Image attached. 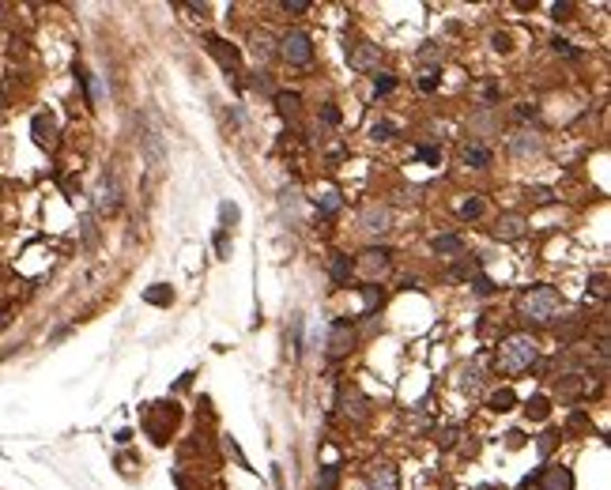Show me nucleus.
I'll return each mask as SVG.
<instances>
[{"mask_svg": "<svg viewBox=\"0 0 611 490\" xmlns=\"http://www.w3.org/2000/svg\"><path fill=\"white\" fill-rule=\"evenodd\" d=\"M540 490H574V472L570 467H548L540 475Z\"/></svg>", "mask_w": 611, "mask_h": 490, "instance_id": "10", "label": "nucleus"}, {"mask_svg": "<svg viewBox=\"0 0 611 490\" xmlns=\"http://www.w3.org/2000/svg\"><path fill=\"white\" fill-rule=\"evenodd\" d=\"M325 121H329V125H340V110H336V106H325Z\"/></svg>", "mask_w": 611, "mask_h": 490, "instance_id": "41", "label": "nucleus"}, {"mask_svg": "<svg viewBox=\"0 0 611 490\" xmlns=\"http://www.w3.org/2000/svg\"><path fill=\"white\" fill-rule=\"evenodd\" d=\"M536 147H540V140H517V144H514L517 155H525V151H536Z\"/></svg>", "mask_w": 611, "mask_h": 490, "instance_id": "36", "label": "nucleus"}, {"mask_svg": "<svg viewBox=\"0 0 611 490\" xmlns=\"http://www.w3.org/2000/svg\"><path fill=\"white\" fill-rule=\"evenodd\" d=\"M208 53H212V57H219L226 68H234V64L242 61V53H238L231 42H223V38H215V35H208Z\"/></svg>", "mask_w": 611, "mask_h": 490, "instance_id": "11", "label": "nucleus"}, {"mask_svg": "<svg viewBox=\"0 0 611 490\" xmlns=\"http://www.w3.org/2000/svg\"><path fill=\"white\" fill-rule=\"evenodd\" d=\"M585 422H588V419H585V411H574V419H570V427H585Z\"/></svg>", "mask_w": 611, "mask_h": 490, "instance_id": "44", "label": "nucleus"}, {"mask_svg": "<svg viewBox=\"0 0 611 490\" xmlns=\"http://www.w3.org/2000/svg\"><path fill=\"white\" fill-rule=\"evenodd\" d=\"M279 57L294 64V68H306V64L313 61V42L306 30H287V35L279 38Z\"/></svg>", "mask_w": 611, "mask_h": 490, "instance_id": "3", "label": "nucleus"}, {"mask_svg": "<svg viewBox=\"0 0 611 490\" xmlns=\"http://www.w3.org/2000/svg\"><path fill=\"white\" fill-rule=\"evenodd\" d=\"M351 271H355V260H351V253H332V264H329V276H332V283H347V279H351Z\"/></svg>", "mask_w": 611, "mask_h": 490, "instance_id": "12", "label": "nucleus"}, {"mask_svg": "<svg viewBox=\"0 0 611 490\" xmlns=\"http://www.w3.org/2000/svg\"><path fill=\"white\" fill-rule=\"evenodd\" d=\"M490 290H495V283L487 276H476V294H490Z\"/></svg>", "mask_w": 611, "mask_h": 490, "instance_id": "38", "label": "nucleus"}, {"mask_svg": "<svg viewBox=\"0 0 611 490\" xmlns=\"http://www.w3.org/2000/svg\"><path fill=\"white\" fill-rule=\"evenodd\" d=\"M363 257H366V260H363V271H366V276H377V271L389 264V249H366Z\"/></svg>", "mask_w": 611, "mask_h": 490, "instance_id": "13", "label": "nucleus"}, {"mask_svg": "<svg viewBox=\"0 0 611 490\" xmlns=\"http://www.w3.org/2000/svg\"><path fill=\"white\" fill-rule=\"evenodd\" d=\"M30 133H35V144L38 147H53V144H57V121H53L49 114H35Z\"/></svg>", "mask_w": 611, "mask_h": 490, "instance_id": "8", "label": "nucleus"}, {"mask_svg": "<svg viewBox=\"0 0 611 490\" xmlns=\"http://www.w3.org/2000/svg\"><path fill=\"white\" fill-rule=\"evenodd\" d=\"M419 87H423V91H434V87H438V72H427L419 80Z\"/></svg>", "mask_w": 611, "mask_h": 490, "instance_id": "39", "label": "nucleus"}, {"mask_svg": "<svg viewBox=\"0 0 611 490\" xmlns=\"http://www.w3.org/2000/svg\"><path fill=\"white\" fill-rule=\"evenodd\" d=\"M540 358V343L532 340L528 332H514L498 343V369L502 374H525V369L536 366Z\"/></svg>", "mask_w": 611, "mask_h": 490, "instance_id": "1", "label": "nucleus"}, {"mask_svg": "<svg viewBox=\"0 0 611 490\" xmlns=\"http://www.w3.org/2000/svg\"><path fill=\"white\" fill-rule=\"evenodd\" d=\"M514 404H517L514 388H498L495 396H490V411H514Z\"/></svg>", "mask_w": 611, "mask_h": 490, "instance_id": "16", "label": "nucleus"}, {"mask_svg": "<svg viewBox=\"0 0 611 490\" xmlns=\"http://www.w3.org/2000/svg\"><path fill=\"white\" fill-rule=\"evenodd\" d=\"M555 445H559V434H555V430H548V434H543V438H540V453L548 456V453L555 449Z\"/></svg>", "mask_w": 611, "mask_h": 490, "instance_id": "34", "label": "nucleus"}, {"mask_svg": "<svg viewBox=\"0 0 611 490\" xmlns=\"http://www.w3.org/2000/svg\"><path fill=\"white\" fill-rule=\"evenodd\" d=\"M276 110L283 117H294V114H298V94H294V91H279L276 94Z\"/></svg>", "mask_w": 611, "mask_h": 490, "instance_id": "19", "label": "nucleus"}, {"mask_svg": "<svg viewBox=\"0 0 611 490\" xmlns=\"http://www.w3.org/2000/svg\"><path fill=\"white\" fill-rule=\"evenodd\" d=\"M461 388L464 392H476L479 388V366H464L461 369Z\"/></svg>", "mask_w": 611, "mask_h": 490, "instance_id": "22", "label": "nucleus"}, {"mask_svg": "<svg viewBox=\"0 0 611 490\" xmlns=\"http://www.w3.org/2000/svg\"><path fill=\"white\" fill-rule=\"evenodd\" d=\"M336 483H340V467H336V464L321 467V475H317V486H321V490H336Z\"/></svg>", "mask_w": 611, "mask_h": 490, "instance_id": "21", "label": "nucleus"}, {"mask_svg": "<svg viewBox=\"0 0 611 490\" xmlns=\"http://www.w3.org/2000/svg\"><path fill=\"white\" fill-rule=\"evenodd\" d=\"M490 234H495L498 242H517V238H525V219H521V215H498Z\"/></svg>", "mask_w": 611, "mask_h": 490, "instance_id": "5", "label": "nucleus"}, {"mask_svg": "<svg viewBox=\"0 0 611 490\" xmlns=\"http://www.w3.org/2000/svg\"><path fill=\"white\" fill-rule=\"evenodd\" d=\"M363 223H366V231H385V223H389V212H370Z\"/></svg>", "mask_w": 611, "mask_h": 490, "instance_id": "26", "label": "nucleus"}, {"mask_svg": "<svg viewBox=\"0 0 611 490\" xmlns=\"http://www.w3.org/2000/svg\"><path fill=\"white\" fill-rule=\"evenodd\" d=\"M219 219L231 226V223H238V204H231V200H223L219 204Z\"/></svg>", "mask_w": 611, "mask_h": 490, "instance_id": "30", "label": "nucleus"}, {"mask_svg": "<svg viewBox=\"0 0 611 490\" xmlns=\"http://www.w3.org/2000/svg\"><path fill=\"white\" fill-rule=\"evenodd\" d=\"M570 12H574V4H551V16L555 19H570Z\"/></svg>", "mask_w": 611, "mask_h": 490, "instance_id": "37", "label": "nucleus"}, {"mask_svg": "<svg viewBox=\"0 0 611 490\" xmlns=\"http://www.w3.org/2000/svg\"><path fill=\"white\" fill-rule=\"evenodd\" d=\"M430 249H434V253H464V242L456 234H438L430 242Z\"/></svg>", "mask_w": 611, "mask_h": 490, "instance_id": "14", "label": "nucleus"}, {"mask_svg": "<svg viewBox=\"0 0 611 490\" xmlns=\"http://www.w3.org/2000/svg\"><path fill=\"white\" fill-rule=\"evenodd\" d=\"M456 434H461V430H456V427H442V430H438V438H434V441H438L442 449H449V445L456 441Z\"/></svg>", "mask_w": 611, "mask_h": 490, "instance_id": "31", "label": "nucleus"}, {"mask_svg": "<svg viewBox=\"0 0 611 490\" xmlns=\"http://www.w3.org/2000/svg\"><path fill=\"white\" fill-rule=\"evenodd\" d=\"M377 310V287H366V313Z\"/></svg>", "mask_w": 611, "mask_h": 490, "instance_id": "40", "label": "nucleus"}, {"mask_svg": "<svg viewBox=\"0 0 611 490\" xmlns=\"http://www.w3.org/2000/svg\"><path fill=\"white\" fill-rule=\"evenodd\" d=\"M144 302H151V306H170V302H174V290L167 287V283H155V287L144 290Z\"/></svg>", "mask_w": 611, "mask_h": 490, "instance_id": "15", "label": "nucleus"}, {"mask_svg": "<svg viewBox=\"0 0 611 490\" xmlns=\"http://www.w3.org/2000/svg\"><path fill=\"white\" fill-rule=\"evenodd\" d=\"M525 415L528 419H536V422H543L551 415V408H548V396H528V404H525Z\"/></svg>", "mask_w": 611, "mask_h": 490, "instance_id": "18", "label": "nucleus"}, {"mask_svg": "<svg viewBox=\"0 0 611 490\" xmlns=\"http://www.w3.org/2000/svg\"><path fill=\"white\" fill-rule=\"evenodd\" d=\"M392 87H397V80H392L389 72H374V91H377V94H389Z\"/></svg>", "mask_w": 611, "mask_h": 490, "instance_id": "25", "label": "nucleus"}, {"mask_svg": "<svg viewBox=\"0 0 611 490\" xmlns=\"http://www.w3.org/2000/svg\"><path fill=\"white\" fill-rule=\"evenodd\" d=\"M416 155H419L423 162H430V166H438V162H442V151H438V147H430V144H423V147L416 151Z\"/></svg>", "mask_w": 611, "mask_h": 490, "instance_id": "29", "label": "nucleus"}, {"mask_svg": "<svg viewBox=\"0 0 611 490\" xmlns=\"http://www.w3.org/2000/svg\"><path fill=\"white\" fill-rule=\"evenodd\" d=\"M95 208H98V215H114L117 208H121V185H117V178H110V173L102 178V185H98Z\"/></svg>", "mask_w": 611, "mask_h": 490, "instance_id": "4", "label": "nucleus"}, {"mask_svg": "<svg viewBox=\"0 0 611 490\" xmlns=\"http://www.w3.org/2000/svg\"><path fill=\"white\" fill-rule=\"evenodd\" d=\"M340 192H336V189H325L321 196H317V208L325 212V215H336V212H340Z\"/></svg>", "mask_w": 611, "mask_h": 490, "instance_id": "20", "label": "nucleus"}, {"mask_svg": "<svg viewBox=\"0 0 611 490\" xmlns=\"http://www.w3.org/2000/svg\"><path fill=\"white\" fill-rule=\"evenodd\" d=\"M355 343V332H351V321H336L332 324V340H329V355L332 358H344Z\"/></svg>", "mask_w": 611, "mask_h": 490, "instance_id": "6", "label": "nucleus"}, {"mask_svg": "<svg viewBox=\"0 0 611 490\" xmlns=\"http://www.w3.org/2000/svg\"><path fill=\"white\" fill-rule=\"evenodd\" d=\"M8 324H12V306H8L4 298H0V332H4Z\"/></svg>", "mask_w": 611, "mask_h": 490, "instance_id": "35", "label": "nucleus"}, {"mask_svg": "<svg viewBox=\"0 0 611 490\" xmlns=\"http://www.w3.org/2000/svg\"><path fill=\"white\" fill-rule=\"evenodd\" d=\"M464 162H468V166H487V162H490V151L483 147V144H468L464 147Z\"/></svg>", "mask_w": 611, "mask_h": 490, "instance_id": "17", "label": "nucleus"}, {"mask_svg": "<svg viewBox=\"0 0 611 490\" xmlns=\"http://www.w3.org/2000/svg\"><path fill=\"white\" fill-rule=\"evenodd\" d=\"M588 294H596V298H607V276L600 271L596 279H588Z\"/></svg>", "mask_w": 611, "mask_h": 490, "instance_id": "28", "label": "nucleus"}, {"mask_svg": "<svg viewBox=\"0 0 611 490\" xmlns=\"http://www.w3.org/2000/svg\"><path fill=\"white\" fill-rule=\"evenodd\" d=\"M215 249H219V257H231V245H226V234L215 238Z\"/></svg>", "mask_w": 611, "mask_h": 490, "instance_id": "43", "label": "nucleus"}, {"mask_svg": "<svg viewBox=\"0 0 611 490\" xmlns=\"http://www.w3.org/2000/svg\"><path fill=\"white\" fill-rule=\"evenodd\" d=\"M253 53H257V61H268V57H272V38L265 35V30H260V35L253 38Z\"/></svg>", "mask_w": 611, "mask_h": 490, "instance_id": "23", "label": "nucleus"}, {"mask_svg": "<svg viewBox=\"0 0 611 490\" xmlns=\"http://www.w3.org/2000/svg\"><path fill=\"white\" fill-rule=\"evenodd\" d=\"M392 133H397V128H392V121H377L374 128H370V136H374L377 144H381V140H392Z\"/></svg>", "mask_w": 611, "mask_h": 490, "instance_id": "27", "label": "nucleus"}, {"mask_svg": "<svg viewBox=\"0 0 611 490\" xmlns=\"http://www.w3.org/2000/svg\"><path fill=\"white\" fill-rule=\"evenodd\" d=\"M370 490H400V475L392 464H374L370 467Z\"/></svg>", "mask_w": 611, "mask_h": 490, "instance_id": "9", "label": "nucleus"}, {"mask_svg": "<svg viewBox=\"0 0 611 490\" xmlns=\"http://www.w3.org/2000/svg\"><path fill=\"white\" fill-rule=\"evenodd\" d=\"M490 42H495V49H498V53H509V35H495Z\"/></svg>", "mask_w": 611, "mask_h": 490, "instance_id": "42", "label": "nucleus"}, {"mask_svg": "<svg viewBox=\"0 0 611 490\" xmlns=\"http://www.w3.org/2000/svg\"><path fill=\"white\" fill-rule=\"evenodd\" d=\"M562 310V294L548 287V283H536V287H528V290H521V298H517V313L525 321L532 324H548L555 321V313Z\"/></svg>", "mask_w": 611, "mask_h": 490, "instance_id": "2", "label": "nucleus"}, {"mask_svg": "<svg viewBox=\"0 0 611 490\" xmlns=\"http://www.w3.org/2000/svg\"><path fill=\"white\" fill-rule=\"evenodd\" d=\"M551 46H555V53H562V57H581V49H574L566 38H555Z\"/></svg>", "mask_w": 611, "mask_h": 490, "instance_id": "32", "label": "nucleus"}, {"mask_svg": "<svg viewBox=\"0 0 611 490\" xmlns=\"http://www.w3.org/2000/svg\"><path fill=\"white\" fill-rule=\"evenodd\" d=\"M347 61H351V68H358V72H381L377 64H381V53H377V46H355L351 53H347Z\"/></svg>", "mask_w": 611, "mask_h": 490, "instance_id": "7", "label": "nucleus"}, {"mask_svg": "<svg viewBox=\"0 0 611 490\" xmlns=\"http://www.w3.org/2000/svg\"><path fill=\"white\" fill-rule=\"evenodd\" d=\"M283 12H294V16H302V12H310V0H283Z\"/></svg>", "mask_w": 611, "mask_h": 490, "instance_id": "33", "label": "nucleus"}, {"mask_svg": "<svg viewBox=\"0 0 611 490\" xmlns=\"http://www.w3.org/2000/svg\"><path fill=\"white\" fill-rule=\"evenodd\" d=\"M461 215H464V219H479V215H483V200H479V196L464 200V204H461Z\"/></svg>", "mask_w": 611, "mask_h": 490, "instance_id": "24", "label": "nucleus"}]
</instances>
